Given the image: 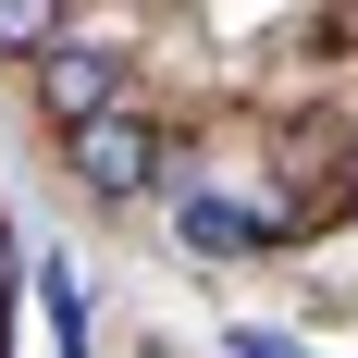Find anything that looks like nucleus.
Masks as SVG:
<instances>
[{"label": "nucleus", "instance_id": "f257e3e1", "mask_svg": "<svg viewBox=\"0 0 358 358\" xmlns=\"http://www.w3.org/2000/svg\"><path fill=\"white\" fill-rule=\"evenodd\" d=\"M62 161H74V185H87V198H148V185H161V161H173V136L124 99V111H99V124H74Z\"/></svg>", "mask_w": 358, "mask_h": 358}]
</instances>
